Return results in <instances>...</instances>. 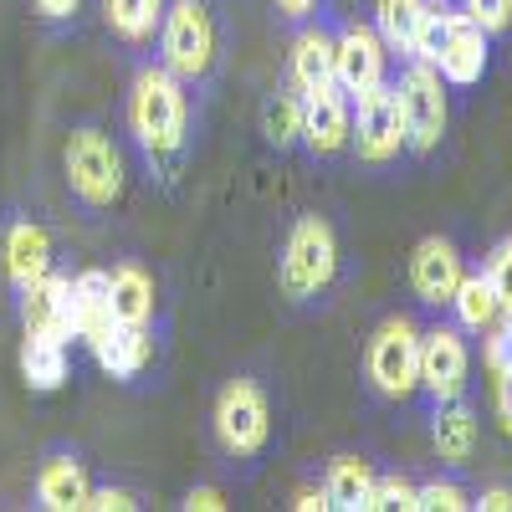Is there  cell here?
Here are the masks:
<instances>
[{
  "mask_svg": "<svg viewBox=\"0 0 512 512\" xmlns=\"http://www.w3.org/2000/svg\"><path fill=\"white\" fill-rule=\"evenodd\" d=\"M128 134H134L149 169H159L164 180L180 169L190 144V98L169 67H139L134 88H128Z\"/></svg>",
  "mask_w": 512,
  "mask_h": 512,
  "instance_id": "obj_1",
  "label": "cell"
},
{
  "mask_svg": "<svg viewBox=\"0 0 512 512\" xmlns=\"http://www.w3.org/2000/svg\"><path fill=\"white\" fill-rule=\"evenodd\" d=\"M221 57V26L205 0H169L159 21V67H169L185 88L205 82Z\"/></svg>",
  "mask_w": 512,
  "mask_h": 512,
  "instance_id": "obj_2",
  "label": "cell"
},
{
  "mask_svg": "<svg viewBox=\"0 0 512 512\" xmlns=\"http://www.w3.org/2000/svg\"><path fill=\"white\" fill-rule=\"evenodd\" d=\"M62 169H67V190L88 210H108V205L123 200V185H128L123 154L103 128H93V123L72 128L67 144H62Z\"/></svg>",
  "mask_w": 512,
  "mask_h": 512,
  "instance_id": "obj_3",
  "label": "cell"
},
{
  "mask_svg": "<svg viewBox=\"0 0 512 512\" xmlns=\"http://www.w3.org/2000/svg\"><path fill=\"white\" fill-rule=\"evenodd\" d=\"M282 292L292 303H313L323 297L338 277V236L323 216H297V226L287 231V246H282Z\"/></svg>",
  "mask_w": 512,
  "mask_h": 512,
  "instance_id": "obj_4",
  "label": "cell"
},
{
  "mask_svg": "<svg viewBox=\"0 0 512 512\" xmlns=\"http://www.w3.org/2000/svg\"><path fill=\"white\" fill-rule=\"evenodd\" d=\"M210 431H216V446L236 461L262 456L272 441V405L262 395L256 379H231L216 395V410H210Z\"/></svg>",
  "mask_w": 512,
  "mask_h": 512,
  "instance_id": "obj_5",
  "label": "cell"
},
{
  "mask_svg": "<svg viewBox=\"0 0 512 512\" xmlns=\"http://www.w3.org/2000/svg\"><path fill=\"white\" fill-rule=\"evenodd\" d=\"M364 374L384 400H405L420 390V328L410 318H384L369 333Z\"/></svg>",
  "mask_w": 512,
  "mask_h": 512,
  "instance_id": "obj_6",
  "label": "cell"
},
{
  "mask_svg": "<svg viewBox=\"0 0 512 512\" xmlns=\"http://www.w3.org/2000/svg\"><path fill=\"white\" fill-rule=\"evenodd\" d=\"M395 98H400V118H405V149L431 154L441 144V134H446V118H451L441 72L431 62H415L410 57V67L395 82Z\"/></svg>",
  "mask_w": 512,
  "mask_h": 512,
  "instance_id": "obj_7",
  "label": "cell"
},
{
  "mask_svg": "<svg viewBox=\"0 0 512 512\" xmlns=\"http://www.w3.org/2000/svg\"><path fill=\"white\" fill-rule=\"evenodd\" d=\"M349 144L359 149L364 164H390L405 149V118H400V98H395V82H379L364 98H354V128H349Z\"/></svg>",
  "mask_w": 512,
  "mask_h": 512,
  "instance_id": "obj_8",
  "label": "cell"
},
{
  "mask_svg": "<svg viewBox=\"0 0 512 512\" xmlns=\"http://www.w3.org/2000/svg\"><path fill=\"white\" fill-rule=\"evenodd\" d=\"M333 82L349 98H364L369 88L390 82V47L369 26H344L333 36Z\"/></svg>",
  "mask_w": 512,
  "mask_h": 512,
  "instance_id": "obj_9",
  "label": "cell"
},
{
  "mask_svg": "<svg viewBox=\"0 0 512 512\" xmlns=\"http://www.w3.org/2000/svg\"><path fill=\"white\" fill-rule=\"evenodd\" d=\"M466 374H472V354H466L461 328L420 333V390L431 395V405L461 400L466 395Z\"/></svg>",
  "mask_w": 512,
  "mask_h": 512,
  "instance_id": "obj_10",
  "label": "cell"
},
{
  "mask_svg": "<svg viewBox=\"0 0 512 512\" xmlns=\"http://www.w3.org/2000/svg\"><path fill=\"white\" fill-rule=\"evenodd\" d=\"M349 128H354V98L338 88V82L303 93V144H308V154H318V159L344 154Z\"/></svg>",
  "mask_w": 512,
  "mask_h": 512,
  "instance_id": "obj_11",
  "label": "cell"
},
{
  "mask_svg": "<svg viewBox=\"0 0 512 512\" xmlns=\"http://www.w3.org/2000/svg\"><path fill=\"white\" fill-rule=\"evenodd\" d=\"M461 277H466V262H461V251H456L446 236H425V241L410 251V287H415L420 303L451 308Z\"/></svg>",
  "mask_w": 512,
  "mask_h": 512,
  "instance_id": "obj_12",
  "label": "cell"
},
{
  "mask_svg": "<svg viewBox=\"0 0 512 512\" xmlns=\"http://www.w3.org/2000/svg\"><path fill=\"white\" fill-rule=\"evenodd\" d=\"M0 262H6V282L21 292L31 287L36 277H47L57 262H52V236L47 226H36L26 216L6 221V236H0Z\"/></svg>",
  "mask_w": 512,
  "mask_h": 512,
  "instance_id": "obj_13",
  "label": "cell"
},
{
  "mask_svg": "<svg viewBox=\"0 0 512 512\" xmlns=\"http://www.w3.org/2000/svg\"><path fill=\"white\" fill-rule=\"evenodd\" d=\"M431 67L441 72L446 88H472V82H482V72H487V31L456 11V21H451Z\"/></svg>",
  "mask_w": 512,
  "mask_h": 512,
  "instance_id": "obj_14",
  "label": "cell"
},
{
  "mask_svg": "<svg viewBox=\"0 0 512 512\" xmlns=\"http://www.w3.org/2000/svg\"><path fill=\"white\" fill-rule=\"evenodd\" d=\"M21 328L26 333L72 338V277H62L52 267L47 277H36L31 287H21Z\"/></svg>",
  "mask_w": 512,
  "mask_h": 512,
  "instance_id": "obj_15",
  "label": "cell"
},
{
  "mask_svg": "<svg viewBox=\"0 0 512 512\" xmlns=\"http://www.w3.org/2000/svg\"><path fill=\"white\" fill-rule=\"evenodd\" d=\"M88 466H82L72 451H52L36 472V507L41 512H82L88 507Z\"/></svg>",
  "mask_w": 512,
  "mask_h": 512,
  "instance_id": "obj_16",
  "label": "cell"
},
{
  "mask_svg": "<svg viewBox=\"0 0 512 512\" xmlns=\"http://www.w3.org/2000/svg\"><path fill=\"white\" fill-rule=\"evenodd\" d=\"M88 349L98 354V364L113 379H139L154 359V333H149V323H108Z\"/></svg>",
  "mask_w": 512,
  "mask_h": 512,
  "instance_id": "obj_17",
  "label": "cell"
},
{
  "mask_svg": "<svg viewBox=\"0 0 512 512\" xmlns=\"http://www.w3.org/2000/svg\"><path fill=\"white\" fill-rule=\"evenodd\" d=\"M374 466L364 456H333L328 461V477H323V497L333 512H369L374 502Z\"/></svg>",
  "mask_w": 512,
  "mask_h": 512,
  "instance_id": "obj_18",
  "label": "cell"
},
{
  "mask_svg": "<svg viewBox=\"0 0 512 512\" xmlns=\"http://www.w3.org/2000/svg\"><path fill=\"white\" fill-rule=\"evenodd\" d=\"M21 379H26V390H36V395L62 390V379H67V338L26 333L21 338Z\"/></svg>",
  "mask_w": 512,
  "mask_h": 512,
  "instance_id": "obj_19",
  "label": "cell"
},
{
  "mask_svg": "<svg viewBox=\"0 0 512 512\" xmlns=\"http://www.w3.org/2000/svg\"><path fill=\"white\" fill-rule=\"evenodd\" d=\"M113 323V303H108V272L88 267L72 277V338L93 344V338Z\"/></svg>",
  "mask_w": 512,
  "mask_h": 512,
  "instance_id": "obj_20",
  "label": "cell"
},
{
  "mask_svg": "<svg viewBox=\"0 0 512 512\" xmlns=\"http://www.w3.org/2000/svg\"><path fill=\"white\" fill-rule=\"evenodd\" d=\"M431 446L451 466L472 461V451H477V415H472V405L466 400H441L436 415H431Z\"/></svg>",
  "mask_w": 512,
  "mask_h": 512,
  "instance_id": "obj_21",
  "label": "cell"
},
{
  "mask_svg": "<svg viewBox=\"0 0 512 512\" xmlns=\"http://www.w3.org/2000/svg\"><path fill=\"white\" fill-rule=\"evenodd\" d=\"M113 323H154V277L139 262H118L108 272Z\"/></svg>",
  "mask_w": 512,
  "mask_h": 512,
  "instance_id": "obj_22",
  "label": "cell"
},
{
  "mask_svg": "<svg viewBox=\"0 0 512 512\" xmlns=\"http://www.w3.org/2000/svg\"><path fill=\"white\" fill-rule=\"evenodd\" d=\"M292 88L297 93H313V88H328L333 82V36L323 26H308V31H297L292 41Z\"/></svg>",
  "mask_w": 512,
  "mask_h": 512,
  "instance_id": "obj_23",
  "label": "cell"
},
{
  "mask_svg": "<svg viewBox=\"0 0 512 512\" xmlns=\"http://www.w3.org/2000/svg\"><path fill=\"white\" fill-rule=\"evenodd\" d=\"M164 6L169 0H103V21L118 41L128 47H144V41L159 36V21H164Z\"/></svg>",
  "mask_w": 512,
  "mask_h": 512,
  "instance_id": "obj_24",
  "label": "cell"
},
{
  "mask_svg": "<svg viewBox=\"0 0 512 512\" xmlns=\"http://www.w3.org/2000/svg\"><path fill=\"white\" fill-rule=\"evenodd\" d=\"M451 308H456V328L461 333H487L497 323V313H502L487 272H466L461 287H456V297H451Z\"/></svg>",
  "mask_w": 512,
  "mask_h": 512,
  "instance_id": "obj_25",
  "label": "cell"
},
{
  "mask_svg": "<svg viewBox=\"0 0 512 512\" xmlns=\"http://www.w3.org/2000/svg\"><path fill=\"white\" fill-rule=\"evenodd\" d=\"M262 134L272 149H292V144H303V93L297 88H282L267 98L262 108Z\"/></svg>",
  "mask_w": 512,
  "mask_h": 512,
  "instance_id": "obj_26",
  "label": "cell"
},
{
  "mask_svg": "<svg viewBox=\"0 0 512 512\" xmlns=\"http://www.w3.org/2000/svg\"><path fill=\"white\" fill-rule=\"evenodd\" d=\"M451 21H456V6H446V0H425L420 16H415V31H410V57L415 62H436Z\"/></svg>",
  "mask_w": 512,
  "mask_h": 512,
  "instance_id": "obj_27",
  "label": "cell"
},
{
  "mask_svg": "<svg viewBox=\"0 0 512 512\" xmlns=\"http://www.w3.org/2000/svg\"><path fill=\"white\" fill-rule=\"evenodd\" d=\"M425 0H374V31L390 52H405L410 57V31H415V16H420Z\"/></svg>",
  "mask_w": 512,
  "mask_h": 512,
  "instance_id": "obj_28",
  "label": "cell"
},
{
  "mask_svg": "<svg viewBox=\"0 0 512 512\" xmlns=\"http://www.w3.org/2000/svg\"><path fill=\"white\" fill-rule=\"evenodd\" d=\"M466 507H472V497L456 482H425L415 492V512H466Z\"/></svg>",
  "mask_w": 512,
  "mask_h": 512,
  "instance_id": "obj_29",
  "label": "cell"
},
{
  "mask_svg": "<svg viewBox=\"0 0 512 512\" xmlns=\"http://www.w3.org/2000/svg\"><path fill=\"white\" fill-rule=\"evenodd\" d=\"M487 282H492V292H497V303H502V313H512V236L507 241H497V251L487 256Z\"/></svg>",
  "mask_w": 512,
  "mask_h": 512,
  "instance_id": "obj_30",
  "label": "cell"
},
{
  "mask_svg": "<svg viewBox=\"0 0 512 512\" xmlns=\"http://www.w3.org/2000/svg\"><path fill=\"white\" fill-rule=\"evenodd\" d=\"M461 16L477 21L487 36H497L512 26V0H461Z\"/></svg>",
  "mask_w": 512,
  "mask_h": 512,
  "instance_id": "obj_31",
  "label": "cell"
},
{
  "mask_svg": "<svg viewBox=\"0 0 512 512\" xmlns=\"http://www.w3.org/2000/svg\"><path fill=\"white\" fill-rule=\"evenodd\" d=\"M482 338H487V369L492 374H507L512 369V313H497V323Z\"/></svg>",
  "mask_w": 512,
  "mask_h": 512,
  "instance_id": "obj_32",
  "label": "cell"
},
{
  "mask_svg": "<svg viewBox=\"0 0 512 512\" xmlns=\"http://www.w3.org/2000/svg\"><path fill=\"white\" fill-rule=\"evenodd\" d=\"M415 482H405V477H374V502H369V512H379V507H400V512H415Z\"/></svg>",
  "mask_w": 512,
  "mask_h": 512,
  "instance_id": "obj_33",
  "label": "cell"
},
{
  "mask_svg": "<svg viewBox=\"0 0 512 512\" xmlns=\"http://www.w3.org/2000/svg\"><path fill=\"white\" fill-rule=\"evenodd\" d=\"M134 507H139L134 492H123V487H93V492H88V507H82V512H134Z\"/></svg>",
  "mask_w": 512,
  "mask_h": 512,
  "instance_id": "obj_34",
  "label": "cell"
},
{
  "mask_svg": "<svg viewBox=\"0 0 512 512\" xmlns=\"http://www.w3.org/2000/svg\"><path fill=\"white\" fill-rule=\"evenodd\" d=\"M180 507H185V512H221L226 497H221V487H190Z\"/></svg>",
  "mask_w": 512,
  "mask_h": 512,
  "instance_id": "obj_35",
  "label": "cell"
},
{
  "mask_svg": "<svg viewBox=\"0 0 512 512\" xmlns=\"http://www.w3.org/2000/svg\"><path fill=\"white\" fill-rule=\"evenodd\" d=\"M31 6H36V16H41V21H72L82 0H31Z\"/></svg>",
  "mask_w": 512,
  "mask_h": 512,
  "instance_id": "obj_36",
  "label": "cell"
},
{
  "mask_svg": "<svg viewBox=\"0 0 512 512\" xmlns=\"http://www.w3.org/2000/svg\"><path fill=\"white\" fill-rule=\"evenodd\" d=\"M472 507H482V512H512V492L507 487H487Z\"/></svg>",
  "mask_w": 512,
  "mask_h": 512,
  "instance_id": "obj_37",
  "label": "cell"
},
{
  "mask_svg": "<svg viewBox=\"0 0 512 512\" xmlns=\"http://www.w3.org/2000/svg\"><path fill=\"white\" fill-rule=\"evenodd\" d=\"M497 415H502V425L512 431V369L497 374Z\"/></svg>",
  "mask_w": 512,
  "mask_h": 512,
  "instance_id": "obj_38",
  "label": "cell"
},
{
  "mask_svg": "<svg viewBox=\"0 0 512 512\" xmlns=\"http://www.w3.org/2000/svg\"><path fill=\"white\" fill-rule=\"evenodd\" d=\"M292 507H297V512H323V507H328V497H323V487H318V492H313V487H303V492L292 497Z\"/></svg>",
  "mask_w": 512,
  "mask_h": 512,
  "instance_id": "obj_39",
  "label": "cell"
},
{
  "mask_svg": "<svg viewBox=\"0 0 512 512\" xmlns=\"http://www.w3.org/2000/svg\"><path fill=\"white\" fill-rule=\"evenodd\" d=\"M277 11H282L287 21H303V16L318 11V0H277Z\"/></svg>",
  "mask_w": 512,
  "mask_h": 512,
  "instance_id": "obj_40",
  "label": "cell"
}]
</instances>
